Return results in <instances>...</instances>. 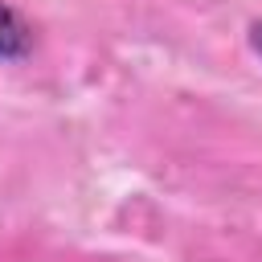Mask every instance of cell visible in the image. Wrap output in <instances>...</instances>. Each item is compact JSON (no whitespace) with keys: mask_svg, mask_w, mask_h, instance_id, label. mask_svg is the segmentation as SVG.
Returning <instances> with one entry per match:
<instances>
[{"mask_svg":"<svg viewBox=\"0 0 262 262\" xmlns=\"http://www.w3.org/2000/svg\"><path fill=\"white\" fill-rule=\"evenodd\" d=\"M25 49H29V29H25V20L0 0V61L20 57Z\"/></svg>","mask_w":262,"mask_h":262,"instance_id":"obj_1","label":"cell"},{"mask_svg":"<svg viewBox=\"0 0 262 262\" xmlns=\"http://www.w3.org/2000/svg\"><path fill=\"white\" fill-rule=\"evenodd\" d=\"M250 45H254V53L262 57V20H258V25L250 29Z\"/></svg>","mask_w":262,"mask_h":262,"instance_id":"obj_2","label":"cell"}]
</instances>
